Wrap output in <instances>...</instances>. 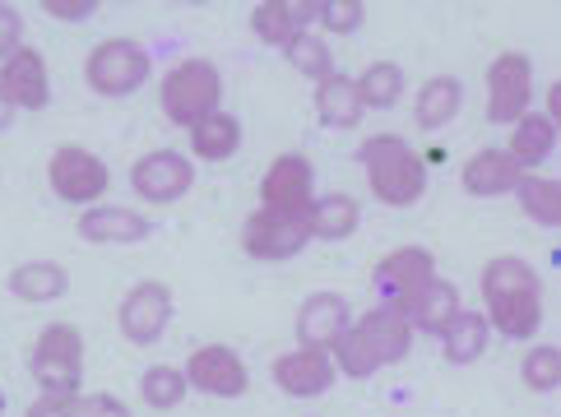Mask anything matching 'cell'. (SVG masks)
<instances>
[{
	"instance_id": "cell-1",
	"label": "cell",
	"mask_w": 561,
	"mask_h": 417,
	"mask_svg": "<svg viewBox=\"0 0 561 417\" xmlns=\"http://www.w3.org/2000/svg\"><path fill=\"white\" fill-rule=\"evenodd\" d=\"M357 158H363L367 186H371V195L380 205L409 209V205H417L427 195V163L399 135H371Z\"/></svg>"
},
{
	"instance_id": "cell-2",
	"label": "cell",
	"mask_w": 561,
	"mask_h": 417,
	"mask_svg": "<svg viewBox=\"0 0 561 417\" xmlns=\"http://www.w3.org/2000/svg\"><path fill=\"white\" fill-rule=\"evenodd\" d=\"M158 103L172 126H199L205 116L224 112V74L205 56H191V61H176L163 74V89H158Z\"/></svg>"
},
{
	"instance_id": "cell-3",
	"label": "cell",
	"mask_w": 561,
	"mask_h": 417,
	"mask_svg": "<svg viewBox=\"0 0 561 417\" xmlns=\"http://www.w3.org/2000/svg\"><path fill=\"white\" fill-rule=\"evenodd\" d=\"M28 371L43 385V394H70V399H79V385H84V334L66 321L47 325L33 344Z\"/></svg>"
},
{
	"instance_id": "cell-4",
	"label": "cell",
	"mask_w": 561,
	"mask_h": 417,
	"mask_svg": "<svg viewBox=\"0 0 561 417\" xmlns=\"http://www.w3.org/2000/svg\"><path fill=\"white\" fill-rule=\"evenodd\" d=\"M84 79L98 97H130L135 89H145L149 79V51L135 37H103L89 61H84Z\"/></svg>"
},
{
	"instance_id": "cell-5",
	"label": "cell",
	"mask_w": 561,
	"mask_h": 417,
	"mask_svg": "<svg viewBox=\"0 0 561 417\" xmlns=\"http://www.w3.org/2000/svg\"><path fill=\"white\" fill-rule=\"evenodd\" d=\"M47 182L56 190V200H66V205H89L93 200H103L107 186H112V172L107 163L98 158L93 149L84 144H61L51 153V163H47Z\"/></svg>"
},
{
	"instance_id": "cell-6",
	"label": "cell",
	"mask_w": 561,
	"mask_h": 417,
	"mask_svg": "<svg viewBox=\"0 0 561 417\" xmlns=\"http://www.w3.org/2000/svg\"><path fill=\"white\" fill-rule=\"evenodd\" d=\"M311 242V218L307 213H270V209H255L247 223H242V251L251 260H293L302 255Z\"/></svg>"
},
{
	"instance_id": "cell-7",
	"label": "cell",
	"mask_w": 561,
	"mask_h": 417,
	"mask_svg": "<svg viewBox=\"0 0 561 417\" xmlns=\"http://www.w3.org/2000/svg\"><path fill=\"white\" fill-rule=\"evenodd\" d=\"M534 103V61L525 51H501L488 66V121L515 126Z\"/></svg>"
},
{
	"instance_id": "cell-8",
	"label": "cell",
	"mask_w": 561,
	"mask_h": 417,
	"mask_svg": "<svg viewBox=\"0 0 561 417\" xmlns=\"http://www.w3.org/2000/svg\"><path fill=\"white\" fill-rule=\"evenodd\" d=\"M116 325H122V334L135 348L158 344L168 334V325H172V288L158 283V278L135 283L122 297V306H116Z\"/></svg>"
},
{
	"instance_id": "cell-9",
	"label": "cell",
	"mask_w": 561,
	"mask_h": 417,
	"mask_svg": "<svg viewBox=\"0 0 561 417\" xmlns=\"http://www.w3.org/2000/svg\"><path fill=\"white\" fill-rule=\"evenodd\" d=\"M316 205V167L307 153H278L265 182H260V209L270 213H311Z\"/></svg>"
},
{
	"instance_id": "cell-10",
	"label": "cell",
	"mask_w": 561,
	"mask_h": 417,
	"mask_svg": "<svg viewBox=\"0 0 561 417\" xmlns=\"http://www.w3.org/2000/svg\"><path fill=\"white\" fill-rule=\"evenodd\" d=\"M130 186L149 205H176L195 186V163L176 149H153L130 167Z\"/></svg>"
},
{
	"instance_id": "cell-11",
	"label": "cell",
	"mask_w": 561,
	"mask_h": 417,
	"mask_svg": "<svg viewBox=\"0 0 561 417\" xmlns=\"http://www.w3.org/2000/svg\"><path fill=\"white\" fill-rule=\"evenodd\" d=\"M186 385L209 394V399H242V394L251 390V371L228 344H205V348L191 352Z\"/></svg>"
},
{
	"instance_id": "cell-12",
	"label": "cell",
	"mask_w": 561,
	"mask_h": 417,
	"mask_svg": "<svg viewBox=\"0 0 561 417\" xmlns=\"http://www.w3.org/2000/svg\"><path fill=\"white\" fill-rule=\"evenodd\" d=\"M0 93L10 97L14 112H43L51 103V70L43 61V51L19 47L14 56L0 61Z\"/></svg>"
},
{
	"instance_id": "cell-13",
	"label": "cell",
	"mask_w": 561,
	"mask_h": 417,
	"mask_svg": "<svg viewBox=\"0 0 561 417\" xmlns=\"http://www.w3.org/2000/svg\"><path fill=\"white\" fill-rule=\"evenodd\" d=\"M371 278H376V292L386 297L390 306H399L404 297H413L423 288L427 278H436V255L427 246H399L390 255H380Z\"/></svg>"
},
{
	"instance_id": "cell-14",
	"label": "cell",
	"mask_w": 561,
	"mask_h": 417,
	"mask_svg": "<svg viewBox=\"0 0 561 417\" xmlns=\"http://www.w3.org/2000/svg\"><path fill=\"white\" fill-rule=\"evenodd\" d=\"M334 362L325 348H293L284 357H274V385L288 399H320L334 385Z\"/></svg>"
},
{
	"instance_id": "cell-15",
	"label": "cell",
	"mask_w": 561,
	"mask_h": 417,
	"mask_svg": "<svg viewBox=\"0 0 561 417\" xmlns=\"http://www.w3.org/2000/svg\"><path fill=\"white\" fill-rule=\"evenodd\" d=\"M353 329L367 339V348L376 352V362H380V367L404 362L409 348H413V325L404 321V311L390 306V302H380V306H371L367 315H357Z\"/></svg>"
},
{
	"instance_id": "cell-16",
	"label": "cell",
	"mask_w": 561,
	"mask_h": 417,
	"mask_svg": "<svg viewBox=\"0 0 561 417\" xmlns=\"http://www.w3.org/2000/svg\"><path fill=\"white\" fill-rule=\"evenodd\" d=\"M353 325V311L339 292H311L297 311V348H334V339Z\"/></svg>"
},
{
	"instance_id": "cell-17",
	"label": "cell",
	"mask_w": 561,
	"mask_h": 417,
	"mask_svg": "<svg viewBox=\"0 0 561 417\" xmlns=\"http://www.w3.org/2000/svg\"><path fill=\"white\" fill-rule=\"evenodd\" d=\"M79 236L93 246H135L149 236V218L126 205H93L79 213Z\"/></svg>"
},
{
	"instance_id": "cell-18",
	"label": "cell",
	"mask_w": 561,
	"mask_h": 417,
	"mask_svg": "<svg viewBox=\"0 0 561 417\" xmlns=\"http://www.w3.org/2000/svg\"><path fill=\"white\" fill-rule=\"evenodd\" d=\"M399 311H404V321L413 325V334H440L465 306H459V288L455 283H446V278H427L413 297L399 302Z\"/></svg>"
},
{
	"instance_id": "cell-19",
	"label": "cell",
	"mask_w": 561,
	"mask_h": 417,
	"mask_svg": "<svg viewBox=\"0 0 561 417\" xmlns=\"http://www.w3.org/2000/svg\"><path fill=\"white\" fill-rule=\"evenodd\" d=\"M316 19V0H260L251 10V33L270 47H288Z\"/></svg>"
},
{
	"instance_id": "cell-20",
	"label": "cell",
	"mask_w": 561,
	"mask_h": 417,
	"mask_svg": "<svg viewBox=\"0 0 561 417\" xmlns=\"http://www.w3.org/2000/svg\"><path fill=\"white\" fill-rule=\"evenodd\" d=\"M363 93H357V79L353 74H325L316 84V116H320V126H330V130H353L357 121H363Z\"/></svg>"
},
{
	"instance_id": "cell-21",
	"label": "cell",
	"mask_w": 561,
	"mask_h": 417,
	"mask_svg": "<svg viewBox=\"0 0 561 417\" xmlns=\"http://www.w3.org/2000/svg\"><path fill=\"white\" fill-rule=\"evenodd\" d=\"M519 163L506 149H478L465 163V190L478 200H492V195H511L519 186Z\"/></svg>"
},
{
	"instance_id": "cell-22",
	"label": "cell",
	"mask_w": 561,
	"mask_h": 417,
	"mask_svg": "<svg viewBox=\"0 0 561 417\" xmlns=\"http://www.w3.org/2000/svg\"><path fill=\"white\" fill-rule=\"evenodd\" d=\"M436 339H440V352H446L450 367H469V362H478V357L488 352L492 325H488L483 311H459L455 321L436 334Z\"/></svg>"
},
{
	"instance_id": "cell-23",
	"label": "cell",
	"mask_w": 561,
	"mask_h": 417,
	"mask_svg": "<svg viewBox=\"0 0 561 417\" xmlns=\"http://www.w3.org/2000/svg\"><path fill=\"white\" fill-rule=\"evenodd\" d=\"M459 107H465V84L455 74H432L423 89H417V103H413V116L423 130H440L450 126Z\"/></svg>"
},
{
	"instance_id": "cell-24",
	"label": "cell",
	"mask_w": 561,
	"mask_h": 417,
	"mask_svg": "<svg viewBox=\"0 0 561 417\" xmlns=\"http://www.w3.org/2000/svg\"><path fill=\"white\" fill-rule=\"evenodd\" d=\"M10 292L19 297V302H33V306L61 302V297L70 292V274L56 260H28V265H19L10 274Z\"/></svg>"
},
{
	"instance_id": "cell-25",
	"label": "cell",
	"mask_w": 561,
	"mask_h": 417,
	"mask_svg": "<svg viewBox=\"0 0 561 417\" xmlns=\"http://www.w3.org/2000/svg\"><path fill=\"white\" fill-rule=\"evenodd\" d=\"M529 292H543L529 260H519V255H492L483 265V302H506V297H529Z\"/></svg>"
},
{
	"instance_id": "cell-26",
	"label": "cell",
	"mask_w": 561,
	"mask_h": 417,
	"mask_svg": "<svg viewBox=\"0 0 561 417\" xmlns=\"http://www.w3.org/2000/svg\"><path fill=\"white\" fill-rule=\"evenodd\" d=\"M557 149V126L548 121L543 112H525L519 121L511 126V144H506V153L519 163V172H529V167H538V163H548V153Z\"/></svg>"
},
{
	"instance_id": "cell-27",
	"label": "cell",
	"mask_w": 561,
	"mask_h": 417,
	"mask_svg": "<svg viewBox=\"0 0 561 417\" xmlns=\"http://www.w3.org/2000/svg\"><path fill=\"white\" fill-rule=\"evenodd\" d=\"M307 218H311V242H348L357 223H363V209H357L353 195L334 190L325 200H316Z\"/></svg>"
},
{
	"instance_id": "cell-28",
	"label": "cell",
	"mask_w": 561,
	"mask_h": 417,
	"mask_svg": "<svg viewBox=\"0 0 561 417\" xmlns=\"http://www.w3.org/2000/svg\"><path fill=\"white\" fill-rule=\"evenodd\" d=\"M237 149H242V121L232 112H214L199 126H191V153L205 163H228Z\"/></svg>"
},
{
	"instance_id": "cell-29",
	"label": "cell",
	"mask_w": 561,
	"mask_h": 417,
	"mask_svg": "<svg viewBox=\"0 0 561 417\" xmlns=\"http://www.w3.org/2000/svg\"><path fill=\"white\" fill-rule=\"evenodd\" d=\"M488 325L506 339H534L543 325V292L506 297V302H488Z\"/></svg>"
},
{
	"instance_id": "cell-30",
	"label": "cell",
	"mask_w": 561,
	"mask_h": 417,
	"mask_svg": "<svg viewBox=\"0 0 561 417\" xmlns=\"http://www.w3.org/2000/svg\"><path fill=\"white\" fill-rule=\"evenodd\" d=\"M511 195H515L519 209H525L538 228H561V182H557V176L525 172Z\"/></svg>"
},
{
	"instance_id": "cell-31",
	"label": "cell",
	"mask_w": 561,
	"mask_h": 417,
	"mask_svg": "<svg viewBox=\"0 0 561 417\" xmlns=\"http://www.w3.org/2000/svg\"><path fill=\"white\" fill-rule=\"evenodd\" d=\"M186 394H191V385H186V371H182V367L158 362V367H149L145 375H139V399H145L153 413L182 408Z\"/></svg>"
},
{
	"instance_id": "cell-32",
	"label": "cell",
	"mask_w": 561,
	"mask_h": 417,
	"mask_svg": "<svg viewBox=\"0 0 561 417\" xmlns=\"http://www.w3.org/2000/svg\"><path fill=\"white\" fill-rule=\"evenodd\" d=\"M357 93H363V107L386 112L404 97V66L394 61H371L363 74H357Z\"/></svg>"
},
{
	"instance_id": "cell-33",
	"label": "cell",
	"mask_w": 561,
	"mask_h": 417,
	"mask_svg": "<svg viewBox=\"0 0 561 417\" xmlns=\"http://www.w3.org/2000/svg\"><path fill=\"white\" fill-rule=\"evenodd\" d=\"M284 56H288V66L297 70V74H307V79H325V74H334V51H330V43L325 37H316V33H297L293 43L284 47Z\"/></svg>"
},
{
	"instance_id": "cell-34",
	"label": "cell",
	"mask_w": 561,
	"mask_h": 417,
	"mask_svg": "<svg viewBox=\"0 0 561 417\" xmlns=\"http://www.w3.org/2000/svg\"><path fill=\"white\" fill-rule=\"evenodd\" d=\"M330 362H334V371L353 375V381H367V375H376V371H380L376 352L367 348V339H363V334H357L353 325H348V329L334 339V348H330Z\"/></svg>"
},
{
	"instance_id": "cell-35",
	"label": "cell",
	"mask_w": 561,
	"mask_h": 417,
	"mask_svg": "<svg viewBox=\"0 0 561 417\" xmlns=\"http://www.w3.org/2000/svg\"><path fill=\"white\" fill-rule=\"evenodd\" d=\"M519 375H525V385L534 394H552L561 385V348L557 344H538L525 352V367H519Z\"/></svg>"
},
{
	"instance_id": "cell-36",
	"label": "cell",
	"mask_w": 561,
	"mask_h": 417,
	"mask_svg": "<svg viewBox=\"0 0 561 417\" xmlns=\"http://www.w3.org/2000/svg\"><path fill=\"white\" fill-rule=\"evenodd\" d=\"M316 19H320V28H325V33L348 37V33L363 28L367 5H363V0H316Z\"/></svg>"
},
{
	"instance_id": "cell-37",
	"label": "cell",
	"mask_w": 561,
	"mask_h": 417,
	"mask_svg": "<svg viewBox=\"0 0 561 417\" xmlns=\"http://www.w3.org/2000/svg\"><path fill=\"white\" fill-rule=\"evenodd\" d=\"M24 47V14L14 5H0V61Z\"/></svg>"
},
{
	"instance_id": "cell-38",
	"label": "cell",
	"mask_w": 561,
	"mask_h": 417,
	"mask_svg": "<svg viewBox=\"0 0 561 417\" xmlns=\"http://www.w3.org/2000/svg\"><path fill=\"white\" fill-rule=\"evenodd\" d=\"M79 417H135L116 394H79Z\"/></svg>"
},
{
	"instance_id": "cell-39",
	"label": "cell",
	"mask_w": 561,
	"mask_h": 417,
	"mask_svg": "<svg viewBox=\"0 0 561 417\" xmlns=\"http://www.w3.org/2000/svg\"><path fill=\"white\" fill-rule=\"evenodd\" d=\"M43 14L66 19V24H84L98 14V0H43Z\"/></svg>"
},
{
	"instance_id": "cell-40",
	"label": "cell",
	"mask_w": 561,
	"mask_h": 417,
	"mask_svg": "<svg viewBox=\"0 0 561 417\" xmlns=\"http://www.w3.org/2000/svg\"><path fill=\"white\" fill-rule=\"evenodd\" d=\"M24 417H79V399H70V394H43L37 404H28Z\"/></svg>"
},
{
	"instance_id": "cell-41",
	"label": "cell",
	"mask_w": 561,
	"mask_h": 417,
	"mask_svg": "<svg viewBox=\"0 0 561 417\" xmlns=\"http://www.w3.org/2000/svg\"><path fill=\"white\" fill-rule=\"evenodd\" d=\"M10 126H14V107H10V97L0 93V135H5Z\"/></svg>"
},
{
	"instance_id": "cell-42",
	"label": "cell",
	"mask_w": 561,
	"mask_h": 417,
	"mask_svg": "<svg viewBox=\"0 0 561 417\" xmlns=\"http://www.w3.org/2000/svg\"><path fill=\"white\" fill-rule=\"evenodd\" d=\"M0 413H5V390H0Z\"/></svg>"
}]
</instances>
